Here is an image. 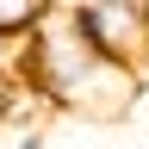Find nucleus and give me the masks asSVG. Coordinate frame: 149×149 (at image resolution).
Returning <instances> with one entry per match:
<instances>
[{
    "instance_id": "nucleus-6",
    "label": "nucleus",
    "mask_w": 149,
    "mask_h": 149,
    "mask_svg": "<svg viewBox=\"0 0 149 149\" xmlns=\"http://www.w3.org/2000/svg\"><path fill=\"white\" fill-rule=\"evenodd\" d=\"M50 6H68V0H50Z\"/></svg>"
},
{
    "instance_id": "nucleus-5",
    "label": "nucleus",
    "mask_w": 149,
    "mask_h": 149,
    "mask_svg": "<svg viewBox=\"0 0 149 149\" xmlns=\"http://www.w3.org/2000/svg\"><path fill=\"white\" fill-rule=\"evenodd\" d=\"M13 149H44V124H37V130H19V143Z\"/></svg>"
},
{
    "instance_id": "nucleus-2",
    "label": "nucleus",
    "mask_w": 149,
    "mask_h": 149,
    "mask_svg": "<svg viewBox=\"0 0 149 149\" xmlns=\"http://www.w3.org/2000/svg\"><path fill=\"white\" fill-rule=\"evenodd\" d=\"M68 25L118 68H149V0H74Z\"/></svg>"
},
{
    "instance_id": "nucleus-3",
    "label": "nucleus",
    "mask_w": 149,
    "mask_h": 149,
    "mask_svg": "<svg viewBox=\"0 0 149 149\" xmlns=\"http://www.w3.org/2000/svg\"><path fill=\"white\" fill-rule=\"evenodd\" d=\"M44 13H56L50 0H0V37H31Z\"/></svg>"
},
{
    "instance_id": "nucleus-4",
    "label": "nucleus",
    "mask_w": 149,
    "mask_h": 149,
    "mask_svg": "<svg viewBox=\"0 0 149 149\" xmlns=\"http://www.w3.org/2000/svg\"><path fill=\"white\" fill-rule=\"evenodd\" d=\"M25 50H31V37H0V87L25 81Z\"/></svg>"
},
{
    "instance_id": "nucleus-1",
    "label": "nucleus",
    "mask_w": 149,
    "mask_h": 149,
    "mask_svg": "<svg viewBox=\"0 0 149 149\" xmlns=\"http://www.w3.org/2000/svg\"><path fill=\"white\" fill-rule=\"evenodd\" d=\"M137 81H143V74H137V68H118L112 56H100L81 31L68 25L62 6L37 19L31 50H25V87H31L50 112H74V118L112 124V118L130 112Z\"/></svg>"
}]
</instances>
